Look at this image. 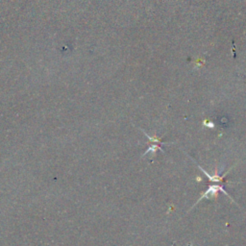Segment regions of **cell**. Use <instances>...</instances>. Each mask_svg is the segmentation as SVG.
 Here are the masks:
<instances>
[{
    "label": "cell",
    "mask_w": 246,
    "mask_h": 246,
    "mask_svg": "<svg viewBox=\"0 0 246 246\" xmlns=\"http://www.w3.org/2000/svg\"><path fill=\"white\" fill-rule=\"evenodd\" d=\"M222 191L223 193H225V194L227 195V196H229V197H230V198L233 200V198L231 197V195H229V194H228V192L225 191L224 188H223L222 186H220V184H211V186H210V187L208 188V189H207V191H205V192L202 194V196H201V197H200V198L197 200V202L195 203V204H194V205L191 207V209H192V208H194V207L196 206V205H197V204L200 202V201L202 200V199H204V198L211 199L212 197L214 196L215 194H217V191ZM233 201H234V200H233Z\"/></svg>",
    "instance_id": "cell-1"
},
{
    "label": "cell",
    "mask_w": 246,
    "mask_h": 246,
    "mask_svg": "<svg viewBox=\"0 0 246 246\" xmlns=\"http://www.w3.org/2000/svg\"><path fill=\"white\" fill-rule=\"evenodd\" d=\"M197 165V166L199 167V168L202 170L205 174H206V176L209 178V180L211 181V182H216V183H218V182H221V183H226V181L224 180V177L228 174L229 173V171H227L226 173H224V174H222V175H218V174H215V175H214V176H211V175H210L208 172H207L205 169H203L202 167H201L198 164H196Z\"/></svg>",
    "instance_id": "cell-2"
},
{
    "label": "cell",
    "mask_w": 246,
    "mask_h": 246,
    "mask_svg": "<svg viewBox=\"0 0 246 246\" xmlns=\"http://www.w3.org/2000/svg\"><path fill=\"white\" fill-rule=\"evenodd\" d=\"M161 144H158V143H153V144H151L150 146H149V148L145 151V153L142 155V156H145L146 154H148V153H150V152H152V153H156V151L157 150H161V151H164L163 150V148H161V146H160Z\"/></svg>",
    "instance_id": "cell-3"
}]
</instances>
